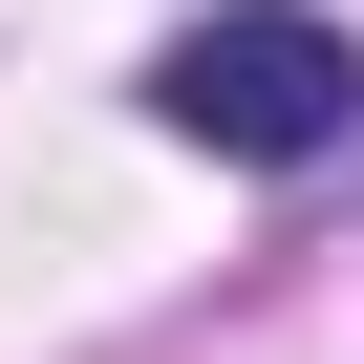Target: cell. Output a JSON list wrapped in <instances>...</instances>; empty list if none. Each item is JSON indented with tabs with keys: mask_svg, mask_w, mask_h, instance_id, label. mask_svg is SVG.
Instances as JSON below:
<instances>
[{
	"mask_svg": "<svg viewBox=\"0 0 364 364\" xmlns=\"http://www.w3.org/2000/svg\"><path fill=\"white\" fill-rule=\"evenodd\" d=\"M150 107L193 129V150H236V171H321L364 129V43L321 22V0H215V22L150 43Z\"/></svg>",
	"mask_w": 364,
	"mask_h": 364,
	"instance_id": "6da1fadb",
	"label": "cell"
}]
</instances>
